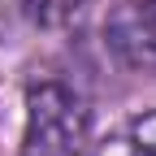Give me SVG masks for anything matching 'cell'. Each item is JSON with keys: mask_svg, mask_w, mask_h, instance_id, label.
<instances>
[{"mask_svg": "<svg viewBox=\"0 0 156 156\" xmlns=\"http://www.w3.org/2000/svg\"><path fill=\"white\" fill-rule=\"evenodd\" d=\"M91 134V108L74 87L44 78L26 87L22 156H83Z\"/></svg>", "mask_w": 156, "mask_h": 156, "instance_id": "1", "label": "cell"}, {"mask_svg": "<svg viewBox=\"0 0 156 156\" xmlns=\"http://www.w3.org/2000/svg\"><path fill=\"white\" fill-rule=\"evenodd\" d=\"M104 39L122 65L156 74V0H122L104 22Z\"/></svg>", "mask_w": 156, "mask_h": 156, "instance_id": "2", "label": "cell"}, {"mask_svg": "<svg viewBox=\"0 0 156 156\" xmlns=\"http://www.w3.org/2000/svg\"><path fill=\"white\" fill-rule=\"evenodd\" d=\"M91 156H156V113L130 117V122L122 130H113Z\"/></svg>", "mask_w": 156, "mask_h": 156, "instance_id": "3", "label": "cell"}, {"mask_svg": "<svg viewBox=\"0 0 156 156\" xmlns=\"http://www.w3.org/2000/svg\"><path fill=\"white\" fill-rule=\"evenodd\" d=\"M91 0H26V17L39 30H65L74 22H83Z\"/></svg>", "mask_w": 156, "mask_h": 156, "instance_id": "4", "label": "cell"}]
</instances>
